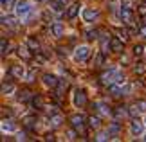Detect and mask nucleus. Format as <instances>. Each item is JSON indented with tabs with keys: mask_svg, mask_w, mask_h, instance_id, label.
I'll list each match as a JSON object with an SVG mask.
<instances>
[{
	"mask_svg": "<svg viewBox=\"0 0 146 142\" xmlns=\"http://www.w3.org/2000/svg\"><path fill=\"white\" fill-rule=\"evenodd\" d=\"M101 83L103 85H112V83H121V72L115 69H110L101 76Z\"/></svg>",
	"mask_w": 146,
	"mask_h": 142,
	"instance_id": "nucleus-1",
	"label": "nucleus"
},
{
	"mask_svg": "<svg viewBox=\"0 0 146 142\" xmlns=\"http://www.w3.org/2000/svg\"><path fill=\"white\" fill-rule=\"evenodd\" d=\"M88 56H90V49H88L87 45H81V47H78V49H76V52H74V59H76V61H85Z\"/></svg>",
	"mask_w": 146,
	"mask_h": 142,
	"instance_id": "nucleus-2",
	"label": "nucleus"
},
{
	"mask_svg": "<svg viewBox=\"0 0 146 142\" xmlns=\"http://www.w3.org/2000/svg\"><path fill=\"white\" fill-rule=\"evenodd\" d=\"M31 9H33V7H31L29 2H18V4H16V15H18L20 18H24L25 15H29Z\"/></svg>",
	"mask_w": 146,
	"mask_h": 142,
	"instance_id": "nucleus-3",
	"label": "nucleus"
},
{
	"mask_svg": "<svg viewBox=\"0 0 146 142\" xmlns=\"http://www.w3.org/2000/svg\"><path fill=\"white\" fill-rule=\"evenodd\" d=\"M72 101H74V104L76 106H85L87 104V95H85V92L83 90H76L74 92V97H72Z\"/></svg>",
	"mask_w": 146,
	"mask_h": 142,
	"instance_id": "nucleus-4",
	"label": "nucleus"
},
{
	"mask_svg": "<svg viewBox=\"0 0 146 142\" xmlns=\"http://www.w3.org/2000/svg\"><path fill=\"white\" fill-rule=\"evenodd\" d=\"M121 20L125 22L126 25H130V24H132V20H133L132 11H130V7H126V5H123V9H121Z\"/></svg>",
	"mask_w": 146,
	"mask_h": 142,
	"instance_id": "nucleus-5",
	"label": "nucleus"
},
{
	"mask_svg": "<svg viewBox=\"0 0 146 142\" xmlns=\"http://www.w3.org/2000/svg\"><path fill=\"white\" fill-rule=\"evenodd\" d=\"M43 85H45V87H50V88H56L60 85V81H58L56 76H52V74H45V76H43Z\"/></svg>",
	"mask_w": 146,
	"mask_h": 142,
	"instance_id": "nucleus-6",
	"label": "nucleus"
},
{
	"mask_svg": "<svg viewBox=\"0 0 146 142\" xmlns=\"http://www.w3.org/2000/svg\"><path fill=\"white\" fill-rule=\"evenodd\" d=\"M98 16H99V13L96 9H88V7L83 9V20H85V22H94Z\"/></svg>",
	"mask_w": 146,
	"mask_h": 142,
	"instance_id": "nucleus-7",
	"label": "nucleus"
},
{
	"mask_svg": "<svg viewBox=\"0 0 146 142\" xmlns=\"http://www.w3.org/2000/svg\"><path fill=\"white\" fill-rule=\"evenodd\" d=\"M63 31H65V27H63L61 22H54V24L50 25V32H52L54 36H61V34H63Z\"/></svg>",
	"mask_w": 146,
	"mask_h": 142,
	"instance_id": "nucleus-8",
	"label": "nucleus"
},
{
	"mask_svg": "<svg viewBox=\"0 0 146 142\" xmlns=\"http://www.w3.org/2000/svg\"><path fill=\"white\" fill-rule=\"evenodd\" d=\"M70 122H72V126H74V128L81 129L83 124H85V117H83V115H72L70 117Z\"/></svg>",
	"mask_w": 146,
	"mask_h": 142,
	"instance_id": "nucleus-9",
	"label": "nucleus"
},
{
	"mask_svg": "<svg viewBox=\"0 0 146 142\" xmlns=\"http://www.w3.org/2000/svg\"><path fill=\"white\" fill-rule=\"evenodd\" d=\"M78 13H80V4H72L70 7H69V11H67V18L69 20H74L76 16H78Z\"/></svg>",
	"mask_w": 146,
	"mask_h": 142,
	"instance_id": "nucleus-10",
	"label": "nucleus"
},
{
	"mask_svg": "<svg viewBox=\"0 0 146 142\" xmlns=\"http://www.w3.org/2000/svg\"><path fill=\"white\" fill-rule=\"evenodd\" d=\"M11 74H13L15 77L22 79V77L25 76V70H24V67H22V65H13V67H11Z\"/></svg>",
	"mask_w": 146,
	"mask_h": 142,
	"instance_id": "nucleus-11",
	"label": "nucleus"
},
{
	"mask_svg": "<svg viewBox=\"0 0 146 142\" xmlns=\"http://www.w3.org/2000/svg\"><path fill=\"white\" fill-rule=\"evenodd\" d=\"M67 5V0H52L50 2V9L52 11H63Z\"/></svg>",
	"mask_w": 146,
	"mask_h": 142,
	"instance_id": "nucleus-12",
	"label": "nucleus"
},
{
	"mask_svg": "<svg viewBox=\"0 0 146 142\" xmlns=\"http://www.w3.org/2000/svg\"><path fill=\"white\" fill-rule=\"evenodd\" d=\"M130 129H132V133H133V135H141V133H143V124H141V121L133 119V122H132Z\"/></svg>",
	"mask_w": 146,
	"mask_h": 142,
	"instance_id": "nucleus-13",
	"label": "nucleus"
},
{
	"mask_svg": "<svg viewBox=\"0 0 146 142\" xmlns=\"http://www.w3.org/2000/svg\"><path fill=\"white\" fill-rule=\"evenodd\" d=\"M110 49L114 50V52H121L123 43L119 42V38H112V40H110Z\"/></svg>",
	"mask_w": 146,
	"mask_h": 142,
	"instance_id": "nucleus-14",
	"label": "nucleus"
},
{
	"mask_svg": "<svg viewBox=\"0 0 146 142\" xmlns=\"http://www.w3.org/2000/svg\"><path fill=\"white\" fill-rule=\"evenodd\" d=\"M61 122H63V117H61L60 113H56V115H52V117H50V126H52V128H58V126H61Z\"/></svg>",
	"mask_w": 146,
	"mask_h": 142,
	"instance_id": "nucleus-15",
	"label": "nucleus"
},
{
	"mask_svg": "<svg viewBox=\"0 0 146 142\" xmlns=\"http://www.w3.org/2000/svg\"><path fill=\"white\" fill-rule=\"evenodd\" d=\"M2 131H16V126L11 121H2Z\"/></svg>",
	"mask_w": 146,
	"mask_h": 142,
	"instance_id": "nucleus-16",
	"label": "nucleus"
},
{
	"mask_svg": "<svg viewBox=\"0 0 146 142\" xmlns=\"http://www.w3.org/2000/svg\"><path fill=\"white\" fill-rule=\"evenodd\" d=\"M106 133H108V137H115V135L119 133V124H117V122L110 124V128H108V131H106Z\"/></svg>",
	"mask_w": 146,
	"mask_h": 142,
	"instance_id": "nucleus-17",
	"label": "nucleus"
},
{
	"mask_svg": "<svg viewBox=\"0 0 146 142\" xmlns=\"http://www.w3.org/2000/svg\"><path fill=\"white\" fill-rule=\"evenodd\" d=\"M101 124V119L98 117V115H92V117H88V126L90 128H98Z\"/></svg>",
	"mask_w": 146,
	"mask_h": 142,
	"instance_id": "nucleus-18",
	"label": "nucleus"
},
{
	"mask_svg": "<svg viewBox=\"0 0 146 142\" xmlns=\"http://www.w3.org/2000/svg\"><path fill=\"white\" fill-rule=\"evenodd\" d=\"M110 40L112 38H108L106 34H105L103 40H101V49H103V52H106V49H110Z\"/></svg>",
	"mask_w": 146,
	"mask_h": 142,
	"instance_id": "nucleus-19",
	"label": "nucleus"
},
{
	"mask_svg": "<svg viewBox=\"0 0 146 142\" xmlns=\"http://www.w3.org/2000/svg\"><path fill=\"white\" fill-rule=\"evenodd\" d=\"M31 99V92H27V90H22V92L18 94V101H27Z\"/></svg>",
	"mask_w": 146,
	"mask_h": 142,
	"instance_id": "nucleus-20",
	"label": "nucleus"
},
{
	"mask_svg": "<svg viewBox=\"0 0 146 142\" xmlns=\"http://www.w3.org/2000/svg\"><path fill=\"white\" fill-rule=\"evenodd\" d=\"M128 113H130L132 117H139V113H141V110H139V106H130V110H128Z\"/></svg>",
	"mask_w": 146,
	"mask_h": 142,
	"instance_id": "nucleus-21",
	"label": "nucleus"
},
{
	"mask_svg": "<svg viewBox=\"0 0 146 142\" xmlns=\"http://www.w3.org/2000/svg\"><path fill=\"white\" fill-rule=\"evenodd\" d=\"M27 45H29V47H31L33 50H38V49H40V45H38V42H36V40H33V38H29V40H27Z\"/></svg>",
	"mask_w": 146,
	"mask_h": 142,
	"instance_id": "nucleus-22",
	"label": "nucleus"
},
{
	"mask_svg": "<svg viewBox=\"0 0 146 142\" xmlns=\"http://www.w3.org/2000/svg\"><path fill=\"white\" fill-rule=\"evenodd\" d=\"M42 104H43V101H42L40 95H38V97H33V106L35 108H42Z\"/></svg>",
	"mask_w": 146,
	"mask_h": 142,
	"instance_id": "nucleus-23",
	"label": "nucleus"
},
{
	"mask_svg": "<svg viewBox=\"0 0 146 142\" xmlns=\"http://www.w3.org/2000/svg\"><path fill=\"white\" fill-rule=\"evenodd\" d=\"M7 92H13V85H2V94L5 95V94H7Z\"/></svg>",
	"mask_w": 146,
	"mask_h": 142,
	"instance_id": "nucleus-24",
	"label": "nucleus"
},
{
	"mask_svg": "<svg viewBox=\"0 0 146 142\" xmlns=\"http://www.w3.org/2000/svg\"><path fill=\"white\" fill-rule=\"evenodd\" d=\"M143 50H144L143 45H135V47H133V54H135V56H141V54H143Z\"/></svg>",
	"mask_w": 146,
	"mask_h": 142,
	"instance_id": "nucleus-25",
	"label": "nucleus"
},
{
	"mask_svg": "<svg viewBox=\"0 0 146 142\" xmlns=\"http://www.w3.org/2000/svg\"><path fill=\"white\" fill-rule=\"evenodd\" d=\"M87 38L88 40H96L98 38V31L94 29V31H87Z\"/></svg>",
	"mask_w": 146,
	"mask_h": 142,
	"instance_id": "nucleus-26",
	"label": "nucleus"
},
{
	"mask_svg": "<svg viewBox=\"0 0 146 142\" xmlns=\"http://www.w3.org/2000/svg\"><path fill=\"white\" fill-rule=\"evenodd\" d=\"M137 106H139V110H141V112H146V99L137 101Z\"/></svg>",
	"mask_w": 146,
	"mask_h": 142,
	"instance_id": "nucleus-27",
	"label": "nucleus"
},
{
	"mask_svg": "<svg viewBox=\"0 0 146 142\" xmlns=\"http://www.w3.org/2000/svg\"><path fill=\"white\" fill-rule=\"evenodd\" d=\"M96 106H98V108H99V110H101V112H103V113H110V108H106V106H105L103 103H98Z\"/></svg>",
	"mask_w": 146,
	"mask_h": 142,
	"instance_id": "nucleus-28",
	"label": "nucleus"
},
{
	"mask_svg": "<svg viewBox=\"0 0 146 142\" xmlns=\"http://www.w3.org/2000/svg\"><path fill=\"white\" fill-rule=\"evenodd\" d=\"M67 139H69V140H74V139H76L74 129H67Z\"/></svg>",
	"mask_w": 146,
	"mask_h": 142,
	"instance_id": "nucleus-29",
	"label": "nucleus"
},
{
	"mask_svg": "<svg viewBox=\"0 0 146 142\" xmlns=\"http://www.w3.org/2000/svg\"><path fill=\"white\" fill-rule=\"evenodd\" d=\"M33 124H35V117H27L25 119V126L27 128H33Z\"/></svg>",
	"mask_w": 146,
	"mask_h": 142,
	"instance_id": "nucleus-30",
	"label": "nucleus"
},
{
	"mask_svg": "<svg viewBox=\"0 0 146 142\" xmlns=\"http://www.w3.org/2000/svg\"><path fill=\"white\" fill-rule=\"evenodd\" d=\"M125 115H126L125 110H121V108H117V110H115V117H125Z\"/></svg>",
	"mask_w": 146,
	"mask_h": 142,
	"instance_id": "nucleus-31",
	"label": "nucleus"
},
{
	"mask_svg": "<svg viewBox=\"0 0 146 142\" xmlns=\"http://www.w3.org/2000/svg\"><path fill=\"white\" fill-rule=\"evenodd\" d=\"M35 76H36V70L29 72V74H27V79H25V81H33V77H35Z\"/></svg>",
	"mask_w": 146,
	"mask_h": 142,
	"instance_id": "nucleus-32",
	"label": "nucleus"
},
{
	"mask_svg": "<svg viewBox=\"0 0 146 142\" xmlns=\"http://www.w3.org/2000/svg\"><path fill=\"white\" fill-rule=\"evenodd\" d=\"M106 135H108V133H99L98 137H96V140H106V139H108Z\"/></svg>",
	"mask_w": 146,
	"mask_h": 142,
	"instance_id": "nucleus-33",
	"label": "nucleus"
},
{
	"mask_svg": "<svg viewBox=\"0 0 146 142\" xmlns=\"http://www.w3.org/2000/svg\"><path fill=\"white\" fill-rule=\"evenodd\" d=\"M20 56H22V58H25V59H27V58H29V52H27L25 49H20Z\"/></svg>",
	"mask_w": 146,
	"mask_h": 142,
	"instance_id": "nucleus-34",
	"label": "nucleus"
},
{
	"mask_svg": "<svg viewBox=\"0 0 146 142\" xmlns=\"http://www.w3.org/2000/svg\"><path fill=\"white\" fill-rule=\"evenodd\" d=\"M5 52H7V42L2 40V54H5Z\"/></svg>",
	"mask_w": 146,
	"mask_h": 142,
	"instance_id": "nucleus-35",
	"label": "nucleus"
},
{
	"mask_svg": "<svg viewBox=\"0 0 146 142\" xmlns=\"http://www.w3.org/2000/svg\"><path fill=\"white\" fill-rule=\"evenodd\" d=\"M143 72H144V67L143 65H137L135 67V74H143Z\"/></svg>",
	"mask_w": 146,
	"mask_h": 142,
	"instance_id": "nucleus-36",
	"label": "nucleus"
},
{
	"mask_svg": "<svg viewBox=\"0 0 146 142\" xmlns=\"http://www.w3.org/2000/svg\"><path fill=\"white\" fill-rule=\"evenodd\" d=\"M11 2H13V0H2V7H9Z\"/></svg>",
	"mask_w": 146,
	"mask_h": 142,
	"instance_id": "nucleus-37",
	"label": "nucleus"
},
{
	"mask_svg": "<svg viewBox=\"0 0 146 142\" xmlns=\"http://www.w3.org/2000/svg\"><path fill=\"white\" fill-rule=\"evenodd\" d=\"M139 32H141L143 38H146V24H144V27H141V29H139Z\"/></svg>",
	"mask_w": 146,
	"mask_h": 142,
	"instance_id": "nucleus-38",
	"label": "nucleus"
},
{
	"mask_svg": "<svg viewBox=\"0 0 146 142\" xmlns=\"http://www.w3.org/2000/svg\"><path fill=\"white\" fill-rule=\"evenodd\" d=\"M143 140H146V135H144V137H143Z\"/></svg>",
	"mask_w": 146,
	"mask_h": 142,
	"instance_id": "nucleus-39",
	"label": "nucleus"
},
{
	"mask_svg": "<svg viewBox=\"0 0 146 142\" xmlns=\"http://www.w3.org/2000/svg\"><path fill=\"white\" fill-rule=\"evenodd\" d=\"M144 4H146V0H144Z\"/></svg>",
	"mask_w": 146,
	"mask_h": 142,
	"instance_id": "nucleus-40",
	"label": "nucleus"
}]
</instances>
